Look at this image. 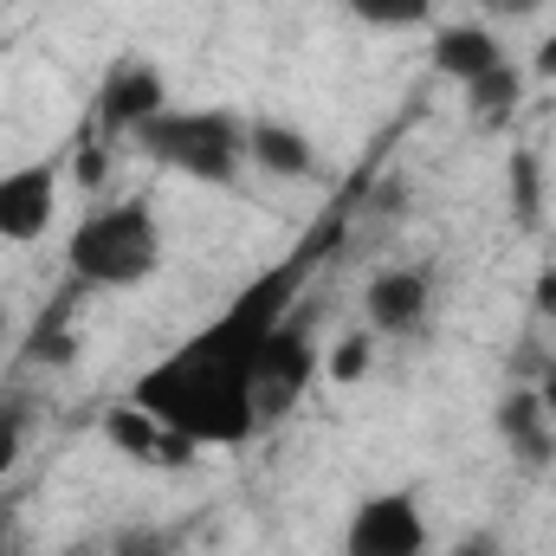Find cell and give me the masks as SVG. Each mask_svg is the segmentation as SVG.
Listing matches in <instances>:
<instances>
[{
    "instance_id": "1",
    "label": "cell",
    "mask_w": 556,
    "mask_h": 556,
    "mask_svg": "<svg viewBox=\"0 0 556 556\" xmlns=\"http://www.w3.org/2000/svg\"><path fill=\"white\" fill-rule=\"evenodd\" d=\"M298 298H304V260L266 266L207 330H194L181 350L149 363L130 389V402L149 408L162 427H175L194 453L201 446H247L260 427V408H253L260 350Z\"/></svg>"
},
{
    "instance_id": "2",
    "label": "cell",
    "mask_w": 556,
    "mask_h": 556,
    "mask_svg": "<svg viewBox=\"0 0 556 556\" xmlns=\"http://www.w3.org/2000/svg\"><path fill=\"white\" fill-rule=\"evenodd\" d=\"M162 266V227L142 194L91 207L65 240V273L78 291H137Z\"/></svg>"
},
{
    "instance_id": "3",
    "label": "cell",
    "mask_w": 556,
    "mask_h": 556,
    "mask_svg": "<svg viewBox=\"0 0 556 556\" xmlns=\"http://www.w3.org/2000/svg\"><path fill=\"white\" fill-rule=\"evenodd\" d=\"M433 72L466 98L479 130H505L525 104V72L511 65L505 39L485 20H446L433 26Z\"/></svg>"
},
{
    "instance_id": "4",
    "label": "cell",
    "mask_w": 556,
    "mask_h": 556,
    "mask_svg": "<svg viewBox=\"0 0 556 556\" xmlns=\"http://www.w3.org/2000/svg\"><path fill=\"white\" fill-rule=\"evenodd\" d=\"M130 142L155 168L188 175L201 188H233L240 168H247V117H233V111H175L168 104Z\"/></svg>"
},
{
    "instance_id": "5",
    "label": "cell",
    "mask_w": 556,
    "mask_h": 556,
    "mask_svg": "<svg viewBox=\"0 0 556 556\" xmlns=\"http://www.w3.org/2000/svg\"><path fill=\"white\" fill-rule=\"evenodd\" d=\"M317 369H324V356H317L311 304L298 298V304L278 317V330L266 337V350H260V369H253V408H260V420L298 415V402L311 395Z\"/></svg>"
},
{
    "instance_id": "6",
    "label": "cell",
    "mask_w": 556,
    "mask_h": 556,
    "mask_svg": "<svg viewBox=\"0 0 556 556\" xmlns=\"http://www.w3.org/2000/svg\"><path fill=\"white\" fill-rule=\"evenodd\" d=\"M343 556H427V511L415 492H376L350 511Z\"/></svg>"
},
{
    "instance_id": "7",
    "label": "cell",
    "mask_w": 556,
    "mask_h": 556,
    "mask_svg": "<svg viewBox=\"0 0 556 556\" xmlns=\"http://www.w3.org/2000/svg\"><path fill=\"white\" fill-rule=\"evenodd\" d=\"M168 111V78L149 65V59H117L104 65V85L91 98V124L98 137H137L149 117Z\"/></svg>"
},
{
    "instance_id": "8",
    "label": "cell",
    "mask_w": 556,
    "mask_h": 556,
    "mask_svg": "<svg viewBox=\"0 0 556 556\" xmlns=\"http://www.w3.org/2000/svg\"><path fill=\"white\" fill-rule=\"evenodd\" d=\"M59 220V162H20L0 175V240L7 247H33L46 240Z\"/></svg>"
},
{
    "instance_id": "9",
    "label": "cell",
    "mask_w": 556,
    "mask_h": 556,
    "mask_svg": "<svg viewBox=\"0 0 556 556\" xmlns=\"http://www.w3.org/2000/svg\"><path fill=\"white\" fill-rule=\"evenodd\" d=\"M363 311L376 337H415L433 311V273L427 266H389L363 285Z\"/></svg>"
},
{
    "instance_id": "10",
    "label": "cell",
    "mask_w": 556,
    "mask_h": 556,
    "mask_svg": "<svg viewBox=\"0 0 556 556\" xmlns=\"http://www.w3.org/2000/svg\"><path fill=\"white\" fill-rule=\"evenodd\" d=\"M498 440H505V453L525 466V472H544L556 466V415L544 408V395H538V382H518L505 402H498Z\"/></svg>"
},
{
    "instance_id": "11",
    "label": "cell",
    "mask_w": 556,
    "mask_h": 556,
    "mask_svg": "<svg viewBox=\"0 0 556 556\" xmlns=\"http://www.w3.org/2000/svg\"><path fill=\"white\" fill-rule=\"evenodd\" d=\"M247 162L278 181H311L317 175V142L285 117H247Z\"/></svg>"
},
{
    "instance_id": "12",
    "label": "cell",
    "mask_w": 556,
    "mask_h": 556,
    "mask_svg": "<svg viewBox=\"0 0 556 556\" xmlns=\"http://www.w3.org/2000/svg\"><path fill=\"white\" fill-rule=\"evenodd\" d=\"M104 433H111V446L117 453H130V459H149V466H175V459H194V446L175 433V427H162V420L149 415V408H111L104 415Z\"/></svg>"
},
{
    "instance_id": "13",
    "label": "cell",
    "mask_w": 556,
    "mask_h": 556,
    "mask_svg": "<svg viewBox=\"0 0 556 556\" xmlns=\"http://www.w3.org/2000/svg\"><path fill=\"white\" fill-rule=\"evenodd\" d=\"M343 7L369 33H420L433 20V0H343Z\"/></svg>"
},
{
    "instance_id": "14",
    "label": "cell",
    "mask_w": 556,
    "mask_h": 556,
    "mask_svg": "<svg viewBox=\"0 0 556 556\" xmlns=\"http://www.w3.org/2000/svg\"><path fill=\"white\" fill-rule=\"evenodd\" d=\"M20 356H26V363H46V369H65V363H78V337L65 330V304H52V311H46L33 330H26Z\"/></svg>"
},
{
    "instance_id": "15",
    "label": "cell",
    "mask_w": 556,
    "mask_h": 556,
    "mask_svg": "<svg viewBox=\"0 0 556 556\" xmlns=\"http://www.w3.org/2000/svg\"><path fill=\"white\" fill-rule=\"evenodd\" d=\"M26 427H33V402H26L20 389H7V395H0V472H13V466H20Z\"/></svg>"
},
{
    "instance_id": "16",
    "label": "cell",
    "mask_w": 556,
    "mask_h": 556,
    "mask_svg": "<svg viewBox=\"0 0 556 556\" xmlns=\"http://www.w3.org/2000/svg\"><path fill=\"white\" fill-rule=\"evenodd\" d=\"M369 350H376V330H356V337H343V343L330 350V382H356V376L369 369Z\"/></svg>"
},
{
    "instance_id": "17",
    "label": "cell",
    "mask_w": 556,
    "mask_h": 556,
    "mask_svg": "<svg viewBox=\"0 0 556 556\" xmlns=\"http://www.w3.org/2000/svg\"><path fill=\"white\" fill-rule=\"evenodd\" d=\"M511 188H518V220H531V214H538V201H544V188H538V162H531V149H518V155H511Z\"/></svg>"
},
{
    "instance_id": "18",
    "label": "cell",
    "mask_w": 556,
    "mask_h": 556,
    "mask_svg": "<svg viewBox=\"0 0 556 556\" xmlns=\"http://www.w3.org/2000/svg\"><path fill=\"white\" fill-rule=\"evenodd\" d=\"M466 7H479V13H498V20H525V13H538L544 0H466Z\"/></svg>"
},
{
    "instance_id": "19",
    "label": "cell",
    "mask_w": 556,
    "mask_h": 556,
    "mask_svg": "<svg viewBox=\"0 0 556 556\" xmlns=\"http://www.w3.org/2000/svg\"><path fill=\"white\" fill-rule=\"evenodd\" d=\"M531 72H538V85H556V33L538 39V59H531Z\"/></svg>"
},
{
    "instance_id": "20",
    "label": "cell",
    "mask_w": 556,
    "mask_h": 556,
    "mask_svg": "<svg viewBox=\"0 0 556 556\" xmlns=\"http://www.w3.org/2000/svg\"><path fill=\"white\" fill-rule=\"evenodd\" d=\"M446 556H505V551H498V538H492V531H472L466 544H453Z\"/></svg>"
},
{
    "instance_id": "21",
    "label": "cell",
    "mask_w": 556,
    "mask_h": 556,
    "mask_svg": "<svg viewBox=\"0 0 556 556\" xmlns=\"http://www.w3.org/2000/svg\"><path fill=\"white\" fill-rule=\"evenodd\" d=\"M538 317H556V273H538V291H531Z\"/></svg>"
},
{
    "instance_id": "22",
    "label": "cell",
    "mask_w": 556,
    "mask_h": 556,
    "mask_svg": "<svg viewBox=\"0 0 556 556\" xmlns=\"http://www.w3.org/2000/svg\"><path fill=\"white\" fill-rule=\"evenodd\" d=\"M538 395H544V408L556 415V356L544 363V376H538Z\"/></svg>"
},
{
    "instance_id": "23",
    "label": "cell",
    "mask_w": 556,
    "mask_h": 556,
    "mask_svg": "<svg viewBox=\"0 0 556 556\" xmlns=\"http://www.w3.org/2000/svg\"><path fill=\"white\" fill-rule=\"evenodd\" d=\"M117 556H168V551H162V544H124Z\"/></svg>"
},
{
    "instance_id": "24",
    "label": "cell",
    "mask_w": 556,
    "mask_h": 556,
    "mask_svg": "<svg viewBox=\"0 0 556 556\" xmlns=\"http://www.w3.org/2000/svg\"><path fill=\"white\" fill-rule=\"evenodd\" d=\"M0 350H7V304H0Z\"/></svg>"
}]
</instances>
